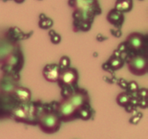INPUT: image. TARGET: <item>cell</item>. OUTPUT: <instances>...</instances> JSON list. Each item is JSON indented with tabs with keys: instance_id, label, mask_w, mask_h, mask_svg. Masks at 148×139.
I'll return each instance as SVG.
<instances>
[{
	"instance_id": "9",
	"label": "cell",
	"mask_w": 148,
	"mask_h": 139,
	"mask_svg": "<svg viewBox=\"0 0 148 139\" xmlns=\"http://www.w3.org/2000/svg\"><path fill=\"white\" fill-rule=\"evenodd\" d=\"M17 97L22 101H27L30 98V92L28 89L25 88H20L16 91Z\"/></svg>"
},
{
	"instance_id": "4",
	"label": "cell",
	"mask_w": 148,
	"mask_h": 139,
	"mask_svg": "<svg viewBox=\"0 0 148 139\" xmlns=\"http://www.w3.org/2000/svg\"><path fill=\"white\" fill-rule=\"evenodd\" d=\"M61 69L58 65H47L43 71V77L49 82H56L59 80Z\"/></svg>"
},
{
	"instance_id": "2",
	"label": "cell",
	"mask_w": 148,
	"mask_h": 139,
	"mask_svg": "<svg viewBox=\"0 0 148 139\" xmlns=\"http://www.w3.org/2000/svg\"><path fill=\"white\" fill-rule=\"evenodd\" d=\"M128 68L133 75H144L147 72V58L145 56L137 54L130 58L127 62Z\"/></svg>"
},
{
	"instance_id": "10",
	"label": "cell",
	"mask_w": 148,
	"mask_h": 139,
	"mask_svg": "<svg viewBox=\"0 0 148 139\" xmlns=\"http://www.w3.org/2000/svg\"><path fill=\"white\" fill-rule=\"evenodd\" d=\"M91 117V113L90 111V109H84L82 107L78 113V117H80L82 120H88Z\"/></svg>"
},
{
	"instance_id": "11",
	"label": "cell",
	"mask_w": 148,
	"mask_h": 139,
	"mask_svg": "<svg viewBox=\"0 0 148 139\" xmlns=\"http://www.w3.org/2000/svg\"><path fill=\"white\" fill-rule=\"evenodd\" d=\"M129 101H130V99H129L128 96L125 94H120L117 98V101H118L119 104L122 106L126 105L129 102Z\"/></svg>"
},
{
	"instance_id": "5",
	"label": "cell",
	"mask_w": 148,
	"mask_h": 139,
	"mask_svg": "<svg viewBox=\"0 0 148 139\" xmlns=\"http://www.w3.org/2000/svg\"><path fill=\"white\" fill-rule=\"evenodd\" d=\"M143 36L142 34L138 33H132L129 36L127 39V43H128L129 46L131 47L133 50H140L143 48Z\"/></svg>"
},
{
	"instance_id": "1",
	"label": "cell",
	"mask_w": 148,
	"mask_h": 139,
	"mask_svg": "<svg viewBox=\"0 0 148 139\" xmlns=\"http://www.w3.org/2000/svg\"><path fill=\"white\" fill-rule=\"evenodd\" d=\"M60 117L53 109H43L37 114V123L42 131L46 133H54L61 126Z\"/></svg>"
},
{
	"instance_id": "3",
	"label": "cell",
	"mask_w": 148,
	"mask_h": 139,
	"mask_svg": "<svg viewBox=\"0 0 148 139\" xmlns=\"http://www.w3.org/2000/svg\"><path fill=\"white\" fill-rule=\"evenodd\" d=\"M77 80V71L73 68L67 67L61 70L58 81L61 87H69L76 83Z\"/></svg>"
},
{
	"instance_id": "14",
	"label": "cell",
	"mask_w": 148,
	"mask_h": 139,
	"mask_svg": "<svg viewBox=\"0 0 148 139\" xmlns=\"http://www.w3.org/2000/svg\"><path fill=\"white\" fill-rule=\"evenodd\" d=\"M17 1H18V2H20V1H23V0H16Z\"/></svg>"
},
{
	"instance_id": "8",
	"label": "cell",
	"mask_w": 148,
	"mask_h": 139,
	"mask_svg": "<svg viewBox=\"0 0 148 139\" xmlns=\"http://www.w3.org/2000/svg\"><path fill=\"white\" fill-rule=\"evenodd\" d=\"M108 17H114V19H111L108 20L111 24H121L123 21V15L121 13V12L118 11L116 10H114L111 11V12L108 14Z\"/></svg>"
},
{
	"instance_id": "7",
	"label": "cell",
	"mask_w": 148,
	"mask_h": 139,
	"mask_svg": "<svg viewBox=\"0 0 148 139\" xmlns=\"http://www.w3.org/2000/svg\"><path fill=\"white\" fill-rule=\"evenodd\" d=\"M132 3L130 0H118L116 4V10L119 12H128L132 9Z\"/></svg>"
},
{
	"instance_id": "13",
	"label": "cell",
	"mask_w": 148,
	"mask_h": 139,
	"mask_svg": "<svg viewBox=\"0 0 148 139\" xmlns=\"http://www.w3.org/2000/svg\"><path fill=\"white\" fill-rule=\"evenodd\" d=\"M130 85H131V86H132V87L129 86V87H130V89H131V91H134L137 89V84L135 82H132L131 83H130Z\"/></svg>"
},
{
	"instance_id": "6",
	"label": "cell",
	"mask_w": 148,
	"mask_h": 139,
	"mask_svg": "<svg viewBox=\"0 0 148 139\" xmlns=\"http://www.w3.org/2000/svg\"><path fill=\"white\" fill-rule=\"evenodd\" d=\"M13 114L16 120L20 122H25L27 120V111L23 107H19L13 110Z\"/></svg>"
},
{
	"instance_id": "12",
	"label": "cell",
	"mask_w": 148,
	"mask_h": 139,
	"mask_svg": "<svg viewBox=\"0 0 148 139\" xmlns=\"http://www.w3.org/2000/svg\"><path fill=\"white\" fill-rule=\"evenodd\" d=\"M60 69H64V68H67L69 65V59L66 56H64L61 59L60 61Z\"/></svg>"
}]
</instances>
